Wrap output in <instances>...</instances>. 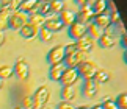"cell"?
<instances>
[{"mask_svg":"<svg viewBox=\"0 0 127 109\" xmlns=\"http://www.w3.org/2000/svg\"><path fill=\"white\" fill-rule=\"evenodd\" d=\"M13 109H24V108H22V106H21V105H16V106H14V108H13Z\"/></svg>","mask_w":127,"mask_h":109,"instance_id":"45","label":"cell"},{"mask_svg":"<svg viewBox=\"0 0 127 109\" xmlns=\"http://www.w3.org/2000/svg\"><path fill=\"white\" fill-rule=\"evenodd\" d=\"M86 34L91 36L93 39H99L100 34H102V30L97 27L94 22H90V23H86Z\"/></svg>","mask_w":127,"mask_h":109,"instance_id":"24","label":"cell"},{"mask_svg":"<svg viewBox=\"0 0 127 109\" xmlns=\"http://www.w3.org/2000/svg\"><path fill=\"white\" fill-rule=\"evenodd\" d=\"M108 17H110L111 25H113V23H121V14H119L118 9H111V13L108 14Z\"/></svg>","mask_w":127,"mask_h":109,"instance_id":"31","label":"cell"},{"mask_svg":"<svg viewBox=\"0 0 127 109\" xmlns=\"http://www.w3.org/2000/svg\"><path fill=\"white\" fill-rule=\"evenodd\" d=\"M75 109H91V106H88V105H82V106H77Z\"/></svg>","mask_w":127,"mask_h":109,"instance_id":"42","label":"cell"},{"mask_svg":"<svg viewBox=\"0 0 127 109\" xmlns=\"http://www.w3.org/2000/svg\"><path fill=\"white\" fill-rule=\"evenodd\" d=\"M80 80V75L77 72V69H71V67H66L61 73V78H60V83L63 86H75Z\"/></svg>","mask_w":127,"mask_h":109,"instance_id":"5","label":"cell"},{"mask_svg":"<svg viewBox=\"0 0 127 109\" xmlns=\"http://www.w3.org/2000/svg\"><path fill=\"white\" fill-rule=\"evenodd\" d=\"M32 109H35V108H32Z\"/></svg>","mask_w":127,"mask_h":109,"instance_id":"49","label":"cell"},{"mask_svg":"<svg viewBox=\"0 0 127 109\" xmlns=\"http://www.w3.org/2000/svg\"><path fill=\"white\" fill-rule=\"evenodd\" d=\"M14 69V75H16L19 80H27L30 76V66H28L27 59L25 58H17L16 59V64L13 66Z\"/></svg>","mask_w":127,"mask_h":109,"instance_id":"4","label":"cell"},{"mask_svg":"<svg viewBox=\"0 0 127 109\" xmlns=\"http://www.w3.org/2000/svg\"><path fill=\"white\" fill-rule=\"evenodd\" d=\"M63 61H64V45L52 47L47 53V62L53 66V64H61Z\"/></svg>","mask_w":127,"mask_h":109,"instance_id":"6","label":"cell"},{"mask_svg":"<svg viewBox=\"0 0 127 109\" xmlns=\"http://www.w3.org/2000/svg\"><path fill=\"white\" fill-rule=\"evenodd\" d=\"M21 106L24 109H32L33 108V97L32 95H25L22 98V101H21Z\"/></svg>","mask_w":127,"mask_h":109,"instance_id":"32","label":"cell"},{"mask_svg":"<svg viewBox=\"0 0 127 109\" xmlns=\"http://www.w3.org/2000/svg\"><path fill=\"white\" fill-rule=\"evenodd\" d=\"M124 61H126V62H127V50H126V52H124Z\"/></svg>","mask_w":127,"mask_h":109,"instance_id":"46","label":"cell"},{"mask_svg":"<svg viewBox=\"0 0 127 109\" xmlns=\"http://www.w3.org/2000/svg\"><path fill=\"white\" fill-rule=\"evenodd\" d=\"M75 16H77V20L86 25V23L93 22V19H94L96 14H94V11H93V8H91V3H86V5H82L79 13H77Z\"/></svg>","mask_w":127,"mask_h":109,"instance_id":"7","label":"cell"},{"mask_svg":"<svg viewBox=\"0 0 127 109\" xmlns=\"http://www.w3.org/2000/svg\"><path fill=\"white\" fill-rule=\"evenodd\" d=\"M49 6H50V11L52 14H60L63 9H64V2L63 0H50V2H47Z\"/></svg>","mask_w":127,"mask_h":109,"instance_id":"26","label":"cell"},{"mask_svg":"<svg viewBox=\"0 0 127 109\" xmlns=\"http://www.w3.org/2000/svg\"><path fill=\"white\" fill-rule=\"evenodd\" d=\"M97 42H99V45L102 48H105V50H110V48H113L118 45V42H119V39L116 34H104L102 33L100 34V37L97 39Z\"/></svg>","mask_w":127,"mask_h":109,"instance_id":"10","label":"cell"},{"mask_svg":"<svg viewBox=\"0 0 127 109\" xmlns=\"http://www.w3.org/2000/svg\"><path fill=\"white\" fill-rule=\"evenodd\" d=\"M75 47H77V50H80L83 53H90L93 50V47H94V39L86 34V36L80 37L79 41L75 42Z\"/></svg>","mask_w":127,"mask_h":109,"instance_id":"12","label":"cell"},{"mask_svg":"<svg viewBox=\"0 0 127 109\" xmlns=\"http://www.w3.org/2000/svg\"><path fill=\"white\" fill-rule=\"evenodd\" d=\"M44 28L50 30V31H52L53 34H55V33H58V31H61V30L64 28V25H63V22H61L58 17L52 16V17L46 19V22H44Z\"/></svg>","mask_w":127,"mask_h":109,"instance_id":"14","label":"cell"},{"mask_svg":"<svg viewBox=\"0 0 127 109\" xmlns=\"http://www.w3.org/2000/svg\"><path fill=\"white\" fill-rule=\"evenodd\" d=\"M93 80H94L97 84H104V83H108L110 81V73L104 70V69H97L94 76H93Z\"/></svg>","mask_w":127,"mask_h":109,"instance_id":"22","label":"cell"},{"mask_svg":"<svg viewBox=\"0 0 127 109\" xmlns=\"http://www.w3.org/2000/svg\"><path fill=\"white\" fill-rule=\"evenodd\" d=\"M19 33H21V36H22L24 39H33V37L38 36V33H39V28L27 22L25 25L19 30Z\"/></svg>","mask_w":127,"mask_h":109,"instance_id":"15","label":"cell"},{"mask_svg":"<svg viewBox=\"0 0 127 109\" xmlns=\"http://www.w3.org/2000/svg\"><path fill=\"white\" fill-rule=\"evenodd\" d=\"M116 105H118L119 109H127V93H119L118 97H116Z\"/></svg>","mask_w":127,"mask_h":109,"instance_id":"29","label":"cell"},{"mask_svg":"<svg viewBox=\"0 0 127 109\" xmlns=\"http://www.w3.org/2000/svg\"><path fill=\"white\" fill-rule=\"evenodd\" d=\"M44 22H46V17L41 16L39 13H32V14H28V23H32V25H35L38 28H41L44 27Z\"/></svg>","mask_w":127,"mask_h":109,"instance_id":"21","label":"cell"},{"mask_svg":"<svg viewBox=\"0 0 127 109\" xmlns=\"http://www.w3.org/2000/svg\"><path fill=\"white\" fill-rule=\"evenodd\" d=\"M11 2V0H0V3H2V6L5 8V6H8V3Z\"/></svg>","mask_w":127,"mask_h":109,"instance_id":"41","label":"cell"},{"mask_svg":"<svg viewBox=\"0 0 127 109\" xmlns=\"http://www.w3.org/2000/svg\"><path fill=\"white\" fill-rule=\"evenodd\" d=\"M60 93H61V100L63 101H72L77 97V89L74 86H63Z\"/></svg>","mask_w":127,"mask_h":109,"instance_id":"18","label":"cell"},{"mask_svg":"<svg viewBox=\"0 0 127 109\" xmlns=\"http://www.w3.org/2000/svg\"><path fill=\"white\" fill-rule=\"evenodd\" d=\"M102 106H104V109H119L118 105H116V101H113L110 97H104V100H102Z\"/></svg>","mask_w":127,"mask_h":109,"instance_id":"30","label":"cell"},{"mask_svg":"<svg viewBox=\"0 0 127 109\" xmlns=\"http://www.w3.org/2000/svg\"><path fill=\"white\" fill-rule=\"evenodd\" d=\"M63 2H64V0H63Z\"/></svg>","mask_w":127,"mask_h":109,"instance_id":"50","label":"cell"},{"mask_svg":"<svg viewBox=\"0 0 127 109\" xmlns=\"http://www.w3.org/2000/svg\"><path fill=\"white\" fill-rule=\"evenodd\" d=\"M97 69H99V67H97L96 61H93V59H85V61L77 67V72H79V75L83 76L85 80H90V78L94 76V73H96Z\"/></svg>","mask_w":127,"mask_h":109,"instance_id":"3","label":"cell"},{"mask_svg":"<svg viewBox=\"0 0 127 109\" xmlns=\"http://www.w3.org/2000/svg\"><path fill=\"white\" fill-rule=\"evenodd\" d=\"M121 45H123L126 50H127V33H123V34H121Z\"/></svg>","mask_w":127,"mask_h":109,"instance_id":"36","label":"cell"},{"mask_svg":"<svg viewBox=\"0 0 127 109\" xmlns=\"http://www.w3.org/2000/svg\"><path fill=\"white\" fill-rule=\"evenodd\" d=\"M64 69H66L64 62H61V64H53V66H50V69H49V78H50L52 81H60L61 73H63V70H64Z\"/></svg>","mask_w":127,"mask_h":109,"instance_id":"17","label":"cell"},{"mask_svg":"<svg viewBox=\"0 0 127 109\" xmlns=\"http://www.w3.org/2000/svg\"><path fill=\"white\" fill-rule=\"evenodd\" d=\"M91 109H104V106H102V103H96L94 106H91Z\"/></svg>","mask_w":127,"mask_h":109,"instance_id":"39","label":"cell"},{"mask_svg":"<svg viewBox=\"0 0 127 109\" xmlns=\"http://www.w3.org/2000/svg\"><path fill=\"white\" fill-rule=\"evenodd\" d=\"M58 19H60V20L63 22V25H64V27H69L71 23H74V22L77 20V16H75V13H74V11H71V9L64 8V9H63V11L60 13Z\"/></svg>","mask_w":127,"mask_h":109,"instance_id":"16","label":"cell"},{"mask_svg":"<svg viewBox=\"0 0 127 109\" xmlns=\"http://www.w3.org/2000/svg\"><path fill=\"white\" fill-rule=\"evenodd\" d=\"M57 109H75V108H74V105H72L71 101H63V100H61V101L57 105Z\"/></svg>","mask_w":127,"mask_h":109,"instance_id":"35","label":"cell"},{"mask_svg":"<svg viewBox=\"0 0 127 109\" xmlns=\"http://www.w3.org/2000/svg\"><path fill=\"white\" fill-rule=\"evenodd\" d=\"M39 2H42V3H47V2H50V0H39Z\"/></svg>","mask_w":127,"mask_h":109,"instance_id":"47","label":"cell"},{"mask_svg":"<svg viewBox=\"0 0 127 109\" xmlns=\"http://www.w3.org/2000/svg\"><path fill=\"white\" fill-rule=\"evenodd\" d=\"M38 36H39V39H41L42 42H50L52 39H53V33L50 31V30L41 27V28H39V33H38Z\"/></svg>","mask_w":127,"mask_h":109,"instance_id":"27","label":"cell"},{"mask_svg":"<svg viewBox=\"0 0 127 109\" xmlns=\"http://www.w3.org/2000/svg\"><path fill=\"white\" fill-rule=\"evenodd\" d=\"M75 52H77L75 44H67V45H64V58L72 54V53H75Z\"/></svg>","mask_w":127,"mask_h":109,"instance_id":"34","label":"cell"},{"mask_svg":"<svg viewBox=\"0 0 127 109\" xmlns=\"http://www.w3.org/2000/svg\"><path fill=\"white\" fill-rule=\"evenodd\" d=\"M67 34H69V37L79 41L80 37L86 36V25L82 23V22H79V20H75L74 23L69 25V28H67Z\"/></svg>","mask_w":127,"mask_h":109,"instance_id":"8","label":"cell"},{"mask_svg":"<svg viewBox=\"0 0 127 109\" xmlns=\"http://www.w3.org/2000/svg\"><path fill=\"white\" fill-rule=\"evenodd\" d=\"M39 109H52V108H50V106H49V105H44V106H41Z\"/></svg>","mask_w":127,"mask_h":109,"instance_id":"43","label":"cell"},{"mask_svg":"<svg viewBox=\"0 0 127 109\" xmlns=\"http://www.w3.org/2000/svg\"><path fill=\"white\" fill-rule=\"evenodd\" d=\"M88 2H90V0H75V3L80 5V6H82V5H86Z\"/></svg>","mask_w":127,"mask_h":109,"instance_id":"40","label":"cell"},{"mask_svg":"<svg viewBox=\"0 0 127 109\" xmlns=\"http://www.w3.org/2000/svg\"><path fill=\"white\" fill-rule=\"evenodd\" d=\"M32 97H33V108L39 109L41 106L47 105L49 100H50V89H49L46 84H42V86H39L36 89Z\"/></svg>","mask_w":127,"mask_h":109,"instance_id":"1","label":"cell"},{"mask_svg":"<svg viewBox=\"0 0 127 109\" xmlns=\"http://www.w3.org/2000/svg\"><path fill=\"white\" fill-rule=\"evenodd\" d=\"M99 86L100 84H97L93 78H90V80H85L83 83V95L86 98H96V95L99 93Z\"/></svg>","mask_w":127,"mask_h":109,"instance_id":"11","label":"cell"},{"mask_svg":"<svg viewBox=\"0 0 127 109\" xmlns=\"http://www.w3.org/2000/svg\"><path fill=\"white\" fill-rule=\"evenodd\" d=\"M5 41H6V36H5V31H0V47L5 44Z\"/></svg>","mask_w":127,"mask_h":109,"instance_id":"38","label":"cell"},{"mask_svg":"<svg viewBox=\"0 0 127 109\" xmlns=\"http://www.w3.org/2000/svg\"><path fill=\"white\" fill-rule=\"evenodd\" d=\"M38 13H39L41 16H44L46 19H49V17L53 16L52 11H50V6H49V3H42V2H41V5H39V8H38Z\"/></svg>","mask_w":127,"mask_h":109,"instance_id":"28","label":"cell"},{"mask_svg":"<svg viewBox=\"0 0 127 109\" xmlns=\"http://www.w3.org/2000/svg\"><path fill=\"white\" fill-rule=\"evenodd\" d=\"M27 22H28V14L22 13L21 9H17V11H13L11 14H9L8 25H9L11 30H21Z\"/></svg>","mask_w":127,"mask_h":109,"instance_id":"2","label":"cell"},{"mask_svg":"<svg viewBox=\"0 0 127 109\" xmlns=\"http://www.w3.org/2000/svg\"><path fill=\"white\" fill-rule=\"evenodd\" d=\"M86 59V53H83V52H80V50H77L75 53H72V54H69V56H66L64 58V66L66 67H71V69H77L80 66L82 62H83Z\"/></svg>","mask_w":127,"mask_h":109,"instance_id":"9","label":"cell"},{"mask_svg":"<svg viewBox=\"0 0 127 109\" xmlns=\"http://www.w3.org/2000/svg\"><path fill=\"white\" fill-rule=\"evenodd\" d=\"M9 14H11V11L8 8H2V11H0V31H5V30L9 28V25H8Z\"/></svg>","mask_w":127,"mask_h":109,"instance_id":"23","label":"cell"},{"mask_svg":"<svg viewBox=\"0 0 127 109\" xmlns=\"http://www.w3.org/2000/svg\"><path fill=\"white\" fill-rule=\"evenodd\" d=\"M104 34H115V30H113V25H110L108 28L104 30Z\"/></svg>","mask_w":127,"mask_h":109,"instance_id":"37","label":"cell"},{"mask_svg":"<svg viewBox=\"0 0 127 109\" xmlns=\"http://www.w3.org/2000/svg\"><path fill=\"white\" fill-rule=\"evenodd\" d=\"M2 8H3V6H2V3H0V11H2Z\"/></svg>","mask_w":127,"mask_h":109,"instance_id":"48","label":"cell"},{"mask_svg":"<svg viewBox=\"0 0 127 109\" xmlns=\"http://www.w3.org/2000/svg\"><path fill=\"white\" fill-rule=\"evenodd\" d=\"M14 76V69L13 66H6V64H3V66H0V78L5 81L8 80V78H13Z\"/></svg>","mask_w":127,"mask_h":109,"instance_id":"25","label":"cell"},{"mask_svg":"<svg viewBox=\"0 0 127 109\" xmlns=\"http://www.w3.org/2000/svg\"><path fill=\"white\" fill-rule=\"evenodd\" d=\"M93 22H94L100 30H105V28H108L111 25L110 17H108V14H107V13H104V14H96L94 19H93Z\"/></svg>","mask_w":127,"mask_h":109,"instance_id":"19","label":"cell"},{"mask_svg":"<svg viewBox=\"0 0 127 109\" xmlns=\"http://www.w3.org/2000/svg\"><path fill=\"white\" fill-rule=\"evenodd\" d=\"M91 8L94 14H104L108 9V0H94L91 3Z\"/></svg>","mask_w":127,"mask_h":109,"instance_id":"20","label":"cell"},{"mask_svg":"<svg viewBox=\"0 0 127 109\" xmlns=\"http://www.w3.org/2000/svg\"><path fill=\"white\" fill-rule=\"evenodd\" d=\"M19 6H21V0H11V2L8 3V6H5V8H8L9 11H17L19 9Z\"/></svg>","mask_w":127,"mask_h":109,"instance_id":"33","label":"cell"},{"mask_svg":"<svg viewBox=\"0 0 127 109\" xmlns=\"http://www.w3.org/2000/svg\"><path fill=\"white\" fill-rule=\"evenodd\" d=\"M2 89H3V80L0 78V91H2Z\"/></svg>","mask_w":127,"mask_h":109,"instance_id":"44","label":"cell"},{"mask_svg":"<svg viewBox=\"0 0 127 109\" xmlns=\"http://www.w3.org/2000/svg\"><path fill=\"white\" fill-rule=\"evenodd\" d=\"M39 5H41L39 0H21V6H19V9H21L22 13H25V14H32V13L38 11Z\"/></svg>","mask_w":127,"mask_h":109,"instance_id":"13","label":"cell"}]
</instances>
